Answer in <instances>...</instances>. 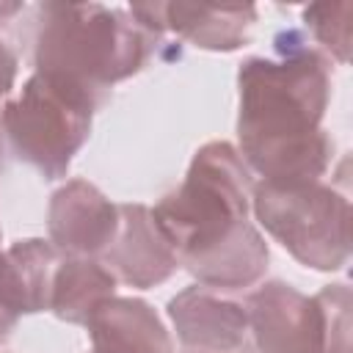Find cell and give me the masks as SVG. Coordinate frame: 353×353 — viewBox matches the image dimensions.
Returning <instances> with one entry per match:
<instances>
[{
    "label": "cell",
    "mask_w": 353,
    "mask_h": 353,
    "mask_svg": "<svg viewBox=\"0 0 353 353\" xmlns=\"http://www.w3.org/2000/svg\"><path fill=\"white\" fill-rule=\"evenodd\" d=\"M276 55L245 58L237 69V154L265 185L320 182L334 160L323 130L331 99L328 58L281 33Z\"/></svg>",
    "instance_id": "cell-1"
},
{
    "label": "cell",
    "mask_w": 353,
    "mask_h": 353,
    "mask_svg": "<svg viewBox=\"0 0 353 353\" xmlns=\"http://www.w3.org/2000/svg\"><path fill=\"white\" fill-rule=\"evenodd\" d=\"M254 179L229 141L204 143L182 179L152 215L196 284L237 292L262 281L268 243L248 221Z\"/></svg>",
    "instance_id": "cell-2"
},
{
    "label": "cell",
    "mask_w": 353,
    "mask_h": 353,
    "mask_svg": "<svg viewBox=\"0 0 353 353\" xmlns=\"http://www.w3.org/2000/svg\"><path fill=\"white\" fill-rule=\"evenodd\" d=\"M163 36L130 11L102 3H39L33 8V66L94 94L138 74Z\"/></svg>",
    "instance_id": "cell-3"
},
{
    "label": "cell",
    "mask_w": 353,
    "mask_h": 353,
    "mask_svg": "<svg viewBox=\"0 0 353 353\" xmlns=\"http://www.w3.org/2000/svg\"><path fill=\"white\" fill-rule=\"evenodd\" d=\"M108 97L58 74L33 72L14 99L0 108V130L11 152L44 179H63L91 135L94 110Z\"/></svg>",
    "instance_id": "cell-4"
},
{
    "label": "cell",
    "mask_w": 353,
    "mask_h": 353,
    "mask_svg": "<svg viewBox=\"0 0 353 353\" xmlns=\"http://www.w3.org/2000/svg\"><path fill=\"white\" fill-rule=\"evenodd\" d=\"M251 210L265 232L312 270H342L350 259V201L334 185L251 188Z\"/></svg>",
    "instance_id": "cell-5"
},
{
    "label": "cell",
    "mask_w": 353,
    "mask_h": 353,
    "mask_svg": "<svg viewBox=\"0 0 353 353\" xmlns=\"http://www.w3.org/2000/svg\"><path fill=\"white\" fill-rule=\"evenodd\" d=\"M254 353H325V320L317 298L273 279L245 298Z\"/></svg>",
    "instance_id": "cell-6"
},
{
    "label": "cell",
    "mask_w": 353,
    "mask_h": 353,
    "mask_svg": "<svg viewBox=\"0 0 353 353\" xmlns=\"http://www.w3.org/2000/svg\"><path fill=\"white\" fill-rule=\"evenodd\" d=\"M127 11L149 30L160 36L168 30L210 52H232L243 47L256 22V6L251 3H135Z\"/></svg>",
    "instance_id": "cell-7"
},
{
    "label": "cell",
    "mask_w": 353,
    "mask_h": 353,
    "mask_svg": "<svg viewBox=\"0 0 353 353\" xmlns=\"http://www.w3.org/2000/svg\"><path fill=\"white\" fill-rule=\"evenodd\" d=\"M47 232L61 256L99 259L119 232V204L88 179H66L50 196Z\"/></svg>",
    "instance_id": "cell-8"
},
{
    "label": "cell",
    "mask_w": 353,
    "mask_h": 353,
    "mask_svg": "<svg viewBox=\"0 0 353 353\" xmlns=\"http://www.w3.org/2000/svg\"><path fill=\"white\" fill-rule=\"evenodd\" d=\"M168 317L176 339L188 350L201 353H234L248 339L245 301L229 292L190 284L168 301Z\"/></svg>",
    "instance_id": "cell-9"
},
{
    "label": "cell",
    "mask_w": 353,
    "mask_h": 353,
    "mask_svg": "<svg viewBox=\"0 0 353 353\" xmlns=\"http://www.w3.org/2000/svg\"><path fill=\"white\" fill-rule=\"evenodd\" d=\"M99 262L116 281L138 290L157 287L179 270L176 254L146 204H119V232Z\"/></svg>",
    "instance_id": "cell-10"
},
{
    "label": "cell",
    "mask_w": 353,
    "mask_h": 353,
    "mask_svg": "<svg viewBox=\"0 0 353 353\" xmlns=\"http://www.w3.org/2000/svg\"><path fill=\"white\" fill-rule=\"evenodd\" d=\"M91 353H174L160 314L141 298H108L85 323Z\"/></svg>",
    "instance_id": "cell-11"
},
{
    "label": "cell",
    "mask_w": 353,
    "mask_h": 353,
    "mask_svg": "<svg viewBox=\"0 0 353 353\" xmlns=\"http://www.w3.org/2000/svg\"><path fill=\"white\" fill-rule=\"evenodd\" d=\"M58 248L41 237H25L0 251V303L22 317L50 309Z\"/></svg>",
    "instance_id": "cell-12"
},
{
    "label": "cell",
    "mask_w": 353,
    "mask_h": 353,
    "mask_svg": "<svg viewBox=\"0 0 353 353\" xmlns=\"http://www.w3.org/2000/svg\"><path fill=\"white\" fill-rule=\"evenodd\" d=\"M116 276L91 256H61L52 290H50V312L72 325H85L88 317L116 295Z\"/></svg>",
    "instance_id": "cell-13"
},
{
    "label": "cell",
    "mask_w": 353,
    "mask_h": 353,
    "mask_svg": "<svg viewBox=\"0 0 353 353\" xmlns=\"http://www.w3.org/2000/svg\"><path fill=\"white\" fill-rule=\"evenodd\" d=\"M303 25L312 30L314 41L328 52L334 61L347 63L350 58V3H314L303 11Z\"/></svg>",
    "instance_id": "cell-14"
},
{
    "label": "cell",
    "mask_w": 353,
    "mask_h": 353,
    "mask_svg": "<svg viewBox=\"0 0 353 353\" xmlns=\"http://www.w3.org/2000/svg\"><path fill=\"white\" fill-rule=\"evenodd\" d=\"M314 298L325 320V353H350V290L347 284H328Z\"/></svg>",
    "instance_id": "cell-15"
},
{
    "label": "cell",
    "mask_w": 353,
    "mask_h": 353,
    "mask_svg": "<svg viewBox=\"0 0 353 353\" xmlns=\"http://www.w3.org/2000/svg\"><path fill=\"white\" fill-rule=\"evenodd\" d=\"M19 11H22V3H0V25L8 22L11 17H17ZM17 66H19L17 52L0 36V108L6 105V99H8V94L17 83Z\"/></svg>",
    "instance_id": "cell-16"
},
{
    "label": "cell",
    "mask_w": 353,
    "mask_h": 353,
    "mask_svg": "<svg viewBox=\"0 0 353 353\" xmlns=\"http://www.w3.org/2000/svg\"><path fill=\"white\" fill-rule=\"evenodd\" d=\"M17 323H19V317H17V314H11V312L0 303V342H6V339L11 336V331L17 328Z\"/></svg>",
    "instance_id": "cell-17"
},
{
    "label": "cell",
    "mask_w": 353,
    "mask_h": 353,
    "mask_svg": "<svg viewBox=\"0 0 353 353\" xmlns=\"http://www.w3.org/2000/svg\"><path fill=\"white\" fill-rule=\"evenodd\" d=\"M6 171V138H3V130H0V176Z\"/></svg>",
    "instance_id": "cell-18"
},
{
    "label": "cell",
    "mask_w": 353,
    "mask_h": 353,
    "mask_svg": "<svg viewBox=\"0 0 353 353\" xmlns=\"http://www.w3.org/2000/svg\"><path fill=\"white\" fill-rule=\"evenodd\" d=\"M190 353H201V350H190Z\"/></svg>",
    "instance_id": "cell-19"
}]
</instances>
